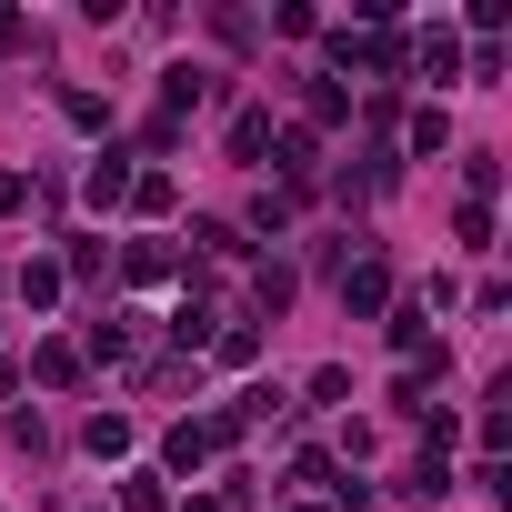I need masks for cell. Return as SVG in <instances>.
I'll use <instances>...</instances> for the list:
<instances>
[{
	"label": "cell",
	"mask_w": 512,
	"mask_h": 512,
	"mask_svg": "<svg viewBox=\"0 0 512 512\" xmlns=\"http://www.w3.org/2000/svg\"><path fill=\"white\" fill-rule=\"evenodd\" d=\"M342 302H352V312H372V302H382V262H362V272L342 282Z\"/></svg>",
	"instance_id": "1"
},
{
	"label": "cell",
	"mask_w": 512,
	"mask_h": 512,
	"mask_svg": "<svg viewBox=\"0 0 512 512\" xmlns=\"http://www.w3.org/2000/svg\"><path fill=\"white\" fill-rule=\"evenodd\" d=\"M91 452H101V462H111V452H131V422H121V412H101V422H91Z\"/></svg>",
	"instance_id": "2"
}]
</instances>
